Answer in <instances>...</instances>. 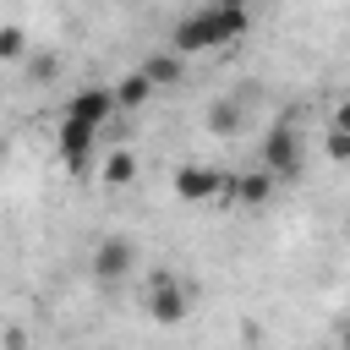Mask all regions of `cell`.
<instances>
[{
	"label": "cell",
	"instance_id": "obj_1",
	"mask_svg": "<svg viewBox=\"0 0 350 350\" xmlns=\"http://www.w3.org/2000/svg\"><path fill=\"white\" fill-rule=\"evenodd\" d=\"M246 27H252V11H235V5L208 0V5L186 11V16L170 27V49H180V55H208V49H224V44L246 38Z\"/></svg>",
	"mask_w": 350,
	"mask_h": 350
},
{
	"label": "cell",
	"instance_id": "obj_2",
	"mask_svg": "<svg viewBox=\"0 0 350 350\" xmlns=\"http://www.w3.org/2000/svg\"><path fill=\"white\" fill-rule=\"evenodd\" d=\"M257 164H262V170H268L273 180H295V175H301L306 153H301V137H295V120H290V115H284V120H273V126L262 131Z\"/></svg>",
	"mask_w": 350,
	"mask_h": 350
},
{
	"label": "cell",
	"instance_id": "obj_3",
	"mask_svg": "<svg viewBox=\"0 0 350 350\" xmlns=\"http://www.w3.org/2000/svg\"><path fill=\"white\" fill-rule=\"evenodd\" d=\"M175 197H180V202H235V170L180 164V170H175Z\"/></svg>",
	"mask_w": 350,
	"mask_h": 350
},
{
	"label": "cell",
	"instance_id": "obj_4",
	"mask_svg": "<svg viewBox=\"0 0 350 350\" xmlns=\"http://www.w3.org/2000/svg\"><path fill=\"white\" fill-rule=\"evenodd\" d=\"M186 312H191V284L175 279V273H153V284H148V317L153 323H180Z\"/></svg>",
	"mask_w": 350,
	"mask_h": 350
},
{
	"label": "cell",
	"instance_id": "obj_5",
	"mask_svg": "<svg viewBox=\"0 0 350 350\" xmlns=\"http://www.w3.org/2000/svg\"><path fill=\"white\" fill-rule=\"evenodd\" d=\"M88 262H93V273H98L104 284H115V279H126V273L137 268V241H131V235H104Z\"/></svg>",
	"mask_w": 350,
	"mask_h": 350
},
{
	"label": "cell",
	"instance_id": "obj_6",
	"mask_svg": "<svg viewBox=\"0 0 350 350\" xmlns=\"http://www.w3.org/2000/svg\"><path fill=\"white\" fill-rule=\"evenodd\" d=\"M93 142H98V126H88V120H77V115H66L60 120V159H66V170H88L93 164Z\"/></svg>",
	"mask_w": 350,
	"mask_h": 350
},
{
	"label": "cell",
	"instance_id": "obj_7",
	"mask_svg": "<svg viewBox=\"0 0 350 350\" xmlns=\"http://www.w3.org/2000/svg\"><path fill=\"white\" fill-rule=\"evenodd\" d=\"M120 109V98H115V88H82V93H71V104H66V115H77V120H88V126H98L104 131V120Z\"/></svg>",
	"mask_w": 350,
	"mask_h": 350
},
{
	"label": "cell",
	"instance_id": "obj_8",
	"mask_svg": "<svg viewBox=\"0 0 350 350\" xmlns=\"http://www.w3.org/2000/svg\"><path fill=\"white\" fill-rule=\"evenodd\" d=\"M273 186H279V180H273L262 164H257V170H241V175H235V202H241V208H262V202L273 197Z\"/></svg>",
	"mask_w": 350,
	"mask_h": 350
},
{
	"label": "cell",
	"instance_id": "obj_9",
	"mask_svg": "<svg viewBox=\"0 0 350 350\" xmlns=\"http://www.w3.org/2000/svg\"><path fill=\"white\" fill-rule=\"evenodd\" d=\"M142 71H148V82H153V88H175V82L186 77V55H180V49H164V55H153Z\"/></svg>",
	"mask_w": 350,
	"mask_h": 350
},
{
	"label": "cell",
	"instance_id": "obj_10",
	"mask_svg": "<svg viewBox=\"0 0 350 350\" xmlns=\"http://www.w3.org/2000/svg\"><path fill=\"white\" fill-rule=\"evenodd\" d=\"M148 93H153L148 71H126V77L115 82V98H120V109H137V104H148Z\"/></svg>",
	"mask_w": 350,
	"mask_h": 350
},
{
	"label": "cell",
	"instance_id": "obj_11",
	"mask_svg": "<svg viewBox=\"0 0 350 350\" xmlns=\"http://www.w3.org/2000/svg\"><path fill=\"white\" fill-rule=\"evenodd\" d=\"M131 175H137V153L131 148H115L104 159V186H131Z\"/></svg>",
	"mask_w": 350,
	"mask_h": 350
},
{
	"label": "cell",
	"instance_id": "obj_12",
	"mask_svg": "<svg viewBox=\"0 0 350 350\" xmlns=\"http://www.w3.org/2000/svg\"><path fill=\"white\" fill-rule=\"evenodd\" d=\"M208 126L224 131V137L241 131V104H235V98H213V104H208Z\"/></svg>",
	"mask_w": 350,
	"mask_h": 350
},
{
	"label": "cell",
	"instance_id": "obj_13",
	"mask_svg": "<svg viewBox=\"0 0 350 350\" xmlns=\"http://www.w3.org/2000/svg\"><path fill=\"white\" fill-rule=\"evenodd\" d=\"M22 49H27L22 27H5V33H0V55H5V60H22Z\"/></svg>",
	"mask_w": 350,
	"mask_h": 350
},
{
	"label": "cell",
	"instance_id": "obj_14",
	"mask_svg": "<svg viewBox=\"0 0 350 350\" xmlns=\"http://www.w3.org/2000/svg\"><path fill=\"white\" fill-rule=\"evenodd\" d=\"M328 159H339V164L350 159V131H334L328 126Z\"/></svg>",
	"mask_w": 350,
	"mask_h": 350
},
{
	"label": "cell",
	"instance_id": "obj_15",
	"mask_svg": "<svg viewBox=\"0 0 350 350\" xmlns=\"http://www.w3.org/2000/svg\"><path fill=\"white\" fill-rule=\"evenodd\" d=\"M334 131H350V98H345V104L334 109Z\"/></svg>",
	"mask_w": 350,
	"mask_h": 350
},
{
	"label": "cell",
	"instance_id": "obj_16",
	"mask_svg": "<svg viewBox=\"0 0 350 350\" xmlns=\"http://www.w3.org/2000/svg\"><path fill=\"white\" fill-rule=\"evenodd\" d=\"M219 5H235V11H252L257 0H219Z\"/></svg>",
	"mask_w": 350,
	"mask_h": 350
},
{
	"label": "cell",
	"instance_id": "obj_17",
	"mask_svg": "<svg viewBox=\"0 0 350 350\" xmlns=\"http://www.w3.org/2000/svg\"><path fill=\"white\" fill-rule=\"evenodd\" d=\"M339 350H350V328H345V345H339Z\"/></svg>",
	"mask_w": 350,
	"mask_h": 350
}]
</instances>
